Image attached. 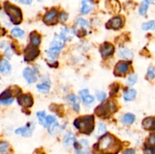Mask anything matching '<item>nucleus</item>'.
I'll list each match as a JSON object with an SVG mask.
<instances>
[{
    "instance_id": "1",
    "label": "nucleus",
    "mask_w": 155,
    "mask_h": 154,
    "mask_svg": "<svg viewBox=\"0 0 155 154\" xmlns=\"http://www.w3.org/2000/svg\"><path fill=\"white\" fill-rule=\"evenodd\" d=\"M97 149L105 154H117L121 149L120 143L110 134H105L97 143Z\"/></svg>"
},
{
    "instance_id": "2",
    "label": "nucleus",
    "mask_w": 155,
    "mask_h": 154,
    "mask_svg": "<svg viewBox=\"0 0 155 154\" xmlns=\"http://www.w3.org/2000/svg\"><path fill=\"white\" fill-rule=\"evenodd\" d=\"M74 126L81 133L89 134L94 130L93 116H85L77 118L74 121Z\"/></svg>"
},
{
    "instance_id": "3",
    "label": "nucleus",
    "mask_w": 155,
    "mask_h": 154,
    "mask_svg": "<svg viewBox=\"0 0 155 154\" xmlns=\"http://www.w3.org/2000/svg\"><path fill=\"white\" fill-rule=\"evenodd\" d=\"M64 42L65 41L62 39L61 36H58V35L54 36L52 42L50 44L49 50L46 52L47 55L51 60H54V59L58 57L60 51L64 45Z\"/></svg>"
},
{
    "instance_id": "4",
    "label": "nucleus",
    "mask_w": 155,
    "mask_h": 154,
    "mask_svg": "<svg viewBox=\"0 0 155 154\" xmlns=\"http://www.w3.org/2000/svg\"><path fill=\"white\" fill-rule=\"evenodd\" d=\"M4 7L5 11L8 16L10 18L11 21L14 24H21V22L22 21V13H21V9L8 2L5 3Z\"/></svg>"
},
{
    "instance_id": "5",
    "label": "nucleus",
    "mask_w": 155,
    "mask_h": 154,
    "mask_svg": "<svg viewBox=\"0 0 155 154\" xmlns=\"http://www.w3.org/2000/svg\"><path fill=\"white\" fill-rule=\"evenodd\" d=\"M115 110V104L113 102H107L95 109V113L101 117H105Z\"/></svg>"
},
{
    "instance_id": "6",
    "label": "nucleus",
    "mask_w": 155,
    "mask_h": 154,
    "mask_svg": "<svg viewBox=\"0 0 155 154\" xmlns=\"http://www.w3.org/2000/svg\"><path fill=\"white\" fill-rule=\"evenodd\" d=\"M39 54V50L37 46L34 45H28L24 50V60L26 61H31L33 60Z\"/></svg>"
},
{
    "instance_id": "7",
    "label": "nucleus",
    "mask_w": 155,
    "mask_h": 154,
    "mask_svg": "<svg viewBox=\"0 0 155 154\" xmlns=\"http://www.w3.org/2000/svg\"><path fill=\"white\" fill-rule=\"evenodd\" d=\"M76 25H77V27L74 30V34H76L79 37H82V36H84L86 34V29L89 26L87 21L83 18H78L77 20Z\"/></svg>"
},
{
    "instance_id": "8",
    "label": "nucleus",
    "mask_w": 155,
    "mask_h": 154,
    "mask_svg": "<svg viewBox=\"0 0 155 154\" xmlns=\"http://www.w3.org/2000/svg\"><path fill=\"white\" fill-rule=\"evenodd\" d=\"M18 103L22 107L28 108L32 107L33 104V100L30 95H22L18 96Z\"/></svg>"
},
{
    "instance_id": "9",
    "label": "nucleus",
    "mask_w": 155,
    "mask_h": 154,
    "mask_svg": "<svg viewBox=\"0 0 155 154\" xmlns=\"http://www.w3.org/2000/svg\"><path fill=\"white\" fill-rule=\"evenodd\" d=\"M100 52L103 57H108V56L112 55L113 53L114 52V47L111 44L105 42L101 45V48H100Z\"/></svg>"
},
{
    "instance_id": "10",
    "label": "nucleus",
    "mask_w": 155,
    "mask_h": 154,
    "mask_svg": "<svg viewBox=\"0 0 155 154\" xmlns=\"http://www.w3.org/2000/svg\"><path fill=\"white\" fill-rule=\"evenodd\" d=\"M123 25V21L120 17H114L110 19L106 24V27L107 29H113V30H118Z\"/></svg>"
},
{
    "instance_id": "11",
    "label": "nucleus",
    "mask_w": 155,
    "mask_h": 154,
    "mask_svg": "<svg viewBox=\"0 0 155 154\" xmlns=\"http://www.w3.org/2000/svg\"><path fill=\"white\" fill-rule=\"evenodd\" d=\"M33 128L34 125L33 123H29L27 126L23 127V128H20L15 131L16 134H21L24 137H30L32 135V132H33Z\"/></svg>"
},
{
    "instance_id": "12",
    "label": "nucleus",
    "mask_w": 155,
    "mask_h": 154,
    "mask_svg": "<svg viewBox=\"0 0 155 154\" xmlns=\"http://www.w3.org/2000/svg\"><path fill=\"white\" fill-rule=\"evenodd\" d=\"M23 75L28 83H33L36 82L37 77L34 74L33 69L30 67H26L23 71Z\"/></svg>"
},
{
    "instance_id": "13",
    "label": "nucleus",
    "mask_w": 155,
    "mask_h": 154,
    "mask_svg": "<svg viewBox=\"0 0 155 154\" xmlns=\"http://www.w3.org/2000/svg\"><path fill=\"white\" fill-rule=\"evenodd\" d=\"M129 69V64L126 62L120 61L117 64L114 69V74L116 75H122L127 72Z\"/></svg>"
},
{
    "instance_id": "14",
    "label": "nucleus",
    "mask_w": 155,
    "mask_h": 154,
    "mask_svg": "<svg viewBox=\"0 0 155 154\" xmlns=\"http://www.w3.org/2000/svg\"><path fill=\"white\" fill-rule=\"evenodd\" d=\"M58 18V11L55 10H51L47 12L44 16L43 21L47 24H53L55 22Z\"/></svg>"
},
{
    "instance_id": "15",
    "label": "nucleus",
    "mask_w": 155,
    "mask_h": 154,
    "mask_svg": "<svg viewBox=\"0 0 155 154\" xmlns=\"http://www.w3.org/2000/svg\"><path fill=\"white\" fill-rule=\"evenodd\" d=\"M94 2L92 0H83L82 2L81 12L83 14H87L93 8Z\"/></svg>"
},
{
    "instance_id": "16",
    "label": "nucleus",
    "mask_w": 155,
    "mask_h": 154,
    "mask_svg": "<svg viewBox=\"0 0 155 154\" xmlns=\"http://www.w3.org/2000/svg\"><path fill=\"white\" fill-rule=\"evenodd\" d=\"M80 95L85 104H90L93 103L94 98L92 95H89V91L87 89H83V90L80 91Z\"/></svg>"
},
{
    "instance_id": "17",
    "label": "nucleus",
    "mask_w": 155,
    "mask_h": 154,
    "mask_svg": "<svg viewBox=\"0 0 155 154\" xmlns=\"http://www.w3.org/2000/svg\"><path fill=\"white\" fill-rule=\"evenodd\" d=\"M118 54H119L120 57L124 59H126V60H132L133 57H134L133 51L131 50L128 49V48H120L119 51H118Z\"/></svg>"
},
{
    "instance_id": "18",
    "label": "nucleus",
    "mask_w": 155,
    "mask_h": 154,
    "mask_svg": "<svg viewBox=\"0 0 155 154\" xmlns=\"http://www.w3.org/2000/svg\"><path fill=\"white\" fill-rule=\"evenodd\" d=\"M142 127L146 130L155 129V119L153 117H148L142 122Z\"/></svg>"
},
{
    "instance_id": "19",
    "label": "nucleus",
    "mask_w": 155,
    "mask_h": 154,
    "mask_svg": "<svg viewBox=\"0 0 155 154\" xmlns=\"http://www.w3.org/2000/svg\"><path fill=\"white\" fill-rule=\"evenodd\" d=\"M75 137L73 133L68 132L65 135L64 139V144L65 147H71V146H74L75 143Z\"/></svg>"
},
{
    "instance_id": "20",
    "label": "nucleus",
    "mask_w": 155,
    "mask_h": 154,
    "mask_svg": "<svg viewBox=\"0 0 155 154\" xmlns=\"http://www.w3.org/2000/svg\"><path fill=\"white\" fill-rule=\"evenodd\" d=\"M74 33V30L71 31L69 28H64V30H62V31L61 32V35L62 39L64 41H70L71 40L73 37V34Z\"/></svg>"
},
{
    "instance_id": "21",
    "label": "nucleus",
    "mask_w": 155,
    "mask_h": 154,
    "mask_svg": "<svg viewBox=\"0 0 155 154\" xmlns=\"http://www.w3.org/2000/svg\"><path fill=\"white\" fill-rule=\"evenodd\" d=\"M11 65L6 60H2L0 62V71L2 73L7 74L10 72Z\"/></svg>"
},
{
    "instance_id": "22",
    "label": "nucleus",
    "mask_w": 155,
    "mask_h": 154,
    "mask_svg": "<svg viewBox=\"0 0 155 154\" xmlns=\"http://www.w3.org/2000/svg\"><path fill=\"white\" fill-rule=\"evenodd\" d=\"M136 91L134 89H130V90L126 91L124 92V98L126 101H131L136 98Z\"/></svg>"
},
{
    "instance_id": "23",
    "label": "nucleus",
    "mask_w": 155,
    "mask_h": 154,
    "mask_svg": "<svg viewBox=\"0 0 155 154\" xmlns=\"http://www.w3.org/2000/svg\"><path fill=\"white\" fill-rule=\"evenodd\" d=\"M30 38L31 45H34V46H38L39 45V43H40V36L37 33L33 32L30 35Z\"/></svg>"
},
{
    "instance_id": "24",
    "label": "nucleus",
    "mask_w": 155,
    "mask_h": 154,
    "mask_svg": "<svg viewBox=\"0 0 155 154\" xmlns=\"http://www.w3.org/2000/svg\"><path fill=\"white\" fill-rule=\"evenodd\" d=\"M122 122L126 125H131L135 121V116L132 113H127L124 116V117L121 119Z\"/></svg>"
},
{
    "instance_id": "25",
    "label": "nucleus",
    "mask_w": 155,
    "mask_h": 154,
    "mask_svg": "<svg viewBox=\"0 0 155 154\" xmlns=\"http://www.w3.org/2000/svg\"><path fill=\"white\" fill-rule=\"evenodd\" d=\"M48 132L51 134H52V135L57 134L59 132V131H60V126H59V124L58 123V122H54L52 125H50L48 128Z\"/></svg>"
},
{
    "instance_id": "26",
    "label": "nucleus",
    "mask_w": 155,
    "mask_h": 154,
    "mask_svg": "<svg viewBox=\"0 0 155 154\" xmlns=\"http://www.w3.org/2000/svg\"><path fill=\"white\" fill-rule=\"evenodd\" d=\"M68 98L71 101V104H73V107H74V110L79 111V110H80V105H79V103L77 101V98L74 95H69Z\"/></svg>"
},
{
    "instance_id": "27",
    "label": "nucleus",
    "mask_w": 155,
    "mask_h": 154,
    "mask_svg": "<svg viewBox=\"0 0 155 154\" xmlns=\"http://www.w3.org/2000/svg\"><path fill=\"white\" fill-rule=\"evenodd\" d=\"M36 116H37L38 119H39V122L40 123V125H43L44 127L46 126V117L45 116V113L44 111H40L36 113Z\"/></svg>"
},
{
    "instance_id": "28",
    "label": "nucleus",
    "mask_w": 155,
    "mask_h": 154,
    "mask_svg": "<svg viewBox=\"0 0 155 154\" xmlns=\"http://www.w3.org/2000/svg\"><path fill=\"white\" fill-rule=\"evenodd\" d=\"M11 34L16 38H23L24 36V31L20 28H14L11 31Z\"/></svg>"
},
{
    "instance_id": "29",
    "label": "nucleus",
    "mask_w": 155,
    "mask_h": 154,
    "mask_svg": "<svg viewBox=\"0 0 155 154\" xmlns=\"http://www.w3.org/2000/svg\"><path fill=\"white\" fill-rule=\"evenodd\" d=\"M142 30H155V21H150L142 24Z\"/></svg>"
},
{
    "instance_id": "30",
    "label": "nucleus",
    "mask_w": 155,
    "mask_h": 154,
    "mask_svg": "<svg viewBox=\"0 0 155 154\" xmlns=\"http://www.w3.org/2000/svg\"><path fill=\"white\" fill-rule=\"evenodd\" d=\"M36 88H37L39 91L42 92V93H47V92L49 91L50 89V86L47 83H42V84L37 85Z\"/></svg>"
},
{
    "instance_id": "31",
    "label": "nucleus",
    "mask_w": 155,
    "mask_h": 154,
    "mask_svg": "<svg viewBox=\"0 0 155 154\" xmlns=\"http://www.w3.org/2000/svg\"><path fill=\"white\" fill-rule=\"evenodd\" d=\"M148 5L149 4H148L145 1H144L140 5V6H139V13H140V14L145 15V14H146L147 10H148Z\"/></svg>"
},
{
    "instance_id": "32",
    "label": "nucleus",
    "mask_w": 155,
    "mask_h": 154,
    "mask_svg": "<svg viewBox=\"0 0 155 154\" xmlns=\"http://www.w3.org/2000/svg\"><path fill=\"white\" fill-rule=\"evenodd\" d=\"M145 146H150V147H155V133H152V134H150L148 139V143Z\"/></svg>"
},
{
    "instance_id": "33",
    "label": "nucleus",
    "mask_w": 155,
    "mask_h": 154,
    "mask_svg": "<svg viewBox=\"0 0 155 154\" xmlns=\"http://www.w3.org/2000/svg\"><path fill=\"white\" fill-rule=\"evenodd\" d=\"M106 131V125L102 122H99L98 124V132H97V135L100 136L102 135Z\"/></svg>"
},
{
    "instance_id": "34",
    "label": "nucleus",
    "mask_w": 155,
    "mask_h": 154,
    "mask_svg": "<svg viewBox=\"0 0 155 154\" xmlns=\"http://www.w3.org/2000/svg\"><path fill=\"white\" fill-rule=\"evenodd\" d=\"M137 79H138L137 75L135 73H133L131 74V75H129V78H128L129 85H133L136 82V81H137Z\"/></svg>"
},
{
    "instance_id": "35",
    "label": "nucleus",
    "mask_w": 155,
    "mask_h": 154,
    "mask_svg": "<svg viewBox=\"0 0 155 154\" xmlns=\"http://www.w3.org/2000/svg\"><path fill=\"white\" fill-rule=\"evenodd\" d=\"M57 122V121H56L55 118H54V116H48L46 117V126H45V128H48L50 125H52L53 123H54V122Z\"/></svg>"
},
{
    "instance_id": "36",
    "label": "nucleus",
    "mask_w": 155,
    "mask_h": 154,
    "mask_svg": "<svg viewBox=\"0 0 155 154\" xmlns=\"http://www.w3.org/2000/svg\"><path fill=\"white\" fill-rule=\"evenodd\" d=\"M12 95V91H11L10 89H8V90L5 91L4 92L1 94V96H0V100H5L8 99V98H11L10 96Z\"/></svg>"
},
{
    "instance_id": "37",
    "label": "nucleus",
    "mask_w": 155,
    "mask_h": 154,
    "mask_svg": "<svg viewBox=\"0 0 155 154\" xmlns=\"http://www.w3.org/2000/svg\"><path fill=\"white\" fill-rule=\"evenodd\" d=\"M147 76L148 77L151 79H153L155 77V66L153 67V66H151V67L148 68V73H147Z\"/></svg>"
},
{
    "instance_id": "38",
    "label": "nucleus",
    "mask_w": 155,
    "mask_h": 154,
    "mask_svg": "<svg viewBox=\"0 0 155 154\" xmlns=\"http://www.w3.org/2000/svg\"><path fill=\"white\" fill-rule=\"evenodd\" d=\"M96 97L98 101H103L106 98V94L103 91H98L96 93Z\"/></svg>"
},
{
    "instance_id": "39",
    "label": "nucleus",
    "mask_w": 155,
    "mask_h": 154,
    "mask_svg": "<svg viewBox=\"0 0 155 154\" xmlns=\"http://www.w3.org/2000/svg\"><path fill=\"white\" fill-rule=\"evenodd\" d=\"M144 152H145V154H155V147H150V146H145Z\"/></svg>"
},
{
    "instance_id": "40",
    "label": "nucleus",
    "mask_w": 155,
    "mask_h": 154,
    "mask_svg": "<svg viewBox=\"0 0 155 154\" xmlns=\"http://www.w3.org/2000/svg\"><path fill=\"white\" fill-rule=\"evenodd\" d=\"M14 99L13 98H8V99L5 100H0V103L3 105H8V104H11L12 103H13Z\"/></svg>"
},
{
    "instance_id": "41",
    "label": "nucleus",
    "mask_w": 155,
    "mask_h": 154,
    "mask_svg": "<svg viewBox=\"0 0 155 154\" xmlns=\"http://www.w3.org/2000/svg\"><path fill=\"white\" fill-rule=\"evenodd\" d=\"M8 146V145L7 143H5V142H2L1 144H0V151L3 152V151L7 150Z\"/></svg>"
},
{
    "instance_id": "42",
    "label": "nucleus",
    "mask_w": 155,
    "mask_h": 154,
    "mask_svg": "<svg viewBox=\"0 0 155 154\" xmlns=\"http://www.w3.org/2000/svg\"><path fill=\"white\" fill-rule=\"evenodd\" d=\"M67 18H68V15L65 13H61V14L60 18H59V21H60L61 22H64L67 20Z\"/></svg>"
},
{
    "instance_id": "43",
    "label": "nucleus",
    "mask_w": 155,
    "mask_h": 154,
    "mask_svg": "<svg viewBox=\"0 0 155 154\" xmlns=\"http://www.w3.org/2000/svg\"><path fill=\"white\" fill-rule=\"evenodd\" d=\"M5 56L8 57V58H11L12 53V51H11L10 48H8L7 49L5 50Z\"/></svg>"
},
{
    "instance_id": "44",
    "label": "nucleus",
    "mask_w": 155,
    "mask_h": 154,
    "mask_svg": "<svg viewBox=\"0 0 155 154\" xmlns=\"http://www.w3.org/2000/svg\"><path fill=\"white\" fill-rule=\"evenodd\" d=\"M135 153H136V151H135V149H127L126 151H124V153L123 154H135Z\"/></svg>"
},
{
    "instance_id": "45",
    "label": "nucleus",
    "mask_w": 155,
    "mask_h": 154,
    "mask_svg": "<svg viewBox=\"0 0 155 154\" xmlns=\"http://www.w3.org/2000/svg\"><path fill=\"white\" fill-rule=\"evenodd\" d=\"M20 1H21V2L23 3V4L30 5V4H31V2L33 0H20Z\"/></svg>"
},
{
    "instance_id": "46",
    "label": "nucleus",
    "mask_w": 155,
    "mask_h": 154,
    "mask_svg": "<svg viewBox=\"0 0 155 154\" xmlns=\"http://www.w3.org/2000/svg\"><path fill=\"white\" fill-rule=\"evenodd\" d=\"M145 2H146L148 4H150V3H152L153 2H154V0H145Z\"/></svg>"
},
{
    "instance_id": "47",
    "label": "nucleus",
    "mask_w": 155,
    "mask_h": 154,
    "mask_svg": "<svg viewBox=\"0 0 155 154\" xmlns=\"http://www.w3.org/2000/svg\"><path fill=\"white\" fill-rule=\"evenodd\" d=\"M1 154H8V153L7 150H5V151H3V152H1Z\"/></svg>"
},
{
    "instance_id": "48",
    "label": "nucleus",
    "mask_w": 155,
    "mask_h": 154,
    "mask_svg": "<svg viewBox=\"0 0 155 154\" xmlns=\"http://www.w3.org/2000/svg\"><path fill=\"white\" fill-rule=\"evenodd\" d=\"M38 1H39V2H41V1H42V0H38Z\"/></svg>"
}]
</instances>
